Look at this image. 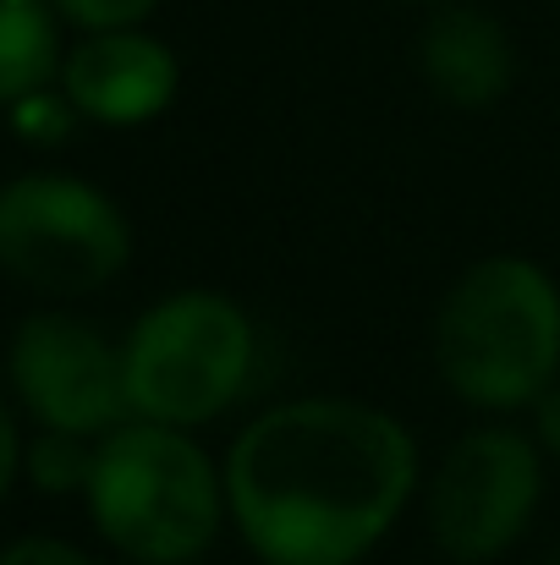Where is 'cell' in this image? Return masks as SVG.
I'll return each instance as SVG.
<instances>
[{
    "label": "cell",
    "instance_id": "6da1fadb",
    "mask_svg": "<svg viewBox=\"0 0 560 565\" xmlns=\"http://www.w3.org/2000/svg\"><path fill=\"white\" fill-rule=\"evenodd\" d=\"M231 533L258 565H363L423 494V445L379 401L286 395L220 456Z\"/></svg>",
    "mask_w": 560,
    "mask_h": 565
},
{
    "label": "cell",
    "instance_id": "7a4b0ae2",
    "mask_svg": "<svg viewBox=\"0 0 560 565\" xmlns=\"http://www.w3.org/2000/svg\"><path fill=\"white\" fill-rule=\"evenodd\" d=\"M429 363L473 417H517L560 379V280L533 253H478L440 291Z\"/></svg>",
    "mask_w": 560,
    "mask_h": 565
},
{
    "label": "cell",
    "instance_id": "3957f363",
    "mask_svg": "<svg viewBox=\"0 0 560 565\" xmlns=\"http://www.w3.org/2000/svg\"><path fill=\"white\" fill-rule=\"evenodd\" d=\"M83 511L127 565H203L231 527L220 456L192 428L149 417H127L94 445Z\"/></svg>",
    "mask_w": 560,
    "mask_h": 565
},
{
    "label": "cell",
    "instance_id": "277c9868",
    "mask_svg": "<svg viewBox=\"0 0 560 565\" xmlns=\"http://www.w3.org/2000/svg\"><path fill=\"white\" fill-rule=\"evenodd\" d=\"M121 369L133 417L203 434L253 395L264 335L242 297L220 286H177L127 324Z\"/></svg>",
    "mask_w": 560,
    "mask_h": 565
},
{
    "label": "cell",
    "instance_id": "5b68a950",
    "mask_svg": "<svg viewBox=\"0 0 560 565\" xmlns=\"http://www.w3.org/2000/svg\"><path fill=\"white\" fill-rule=\"evenodd\" d=\"M133 264L127 209L88 177L17 171L0 182V275L44 302L116 286Z\"/></svg>",
    "mask_w": 560,
    "mask_h": 565
},
{
    "label": "cell",
    "instance_id": "8992f818",
    "mask_svg": "<svg viewBox=\"0 0 560 565\" xmlns=\"http://www.w3.org/2000/svg\"><path fill=\"white\" fill-rule=\"evenodd\" d=\"M550 461L511 417H478L423 472V527L451 565L506 561L539 522Z\"/></svg>",
    "mask_w": 560,
    "mask_h": 565
},
{
    "label": "cell",
    "instance_id": "52a82bcc",
    "mask_svg": "<svg viewBox=\"0 0 560 565\" xmlns=\"http://www.w3.org/2000/svg\"><path fill=\"white\" fill-rule=\"evenodd\" d=\"M6 395L33 428L105 439L133 417L121 335L99 330L66 302L22 313L6 341Z\"/></svg>",
    "mask_w": 560,
    "mask_h": 565
},
{
    "label": "cell",
    "instance_id": "ba28073f",
    "mask_svg": "<svg viewBox=\"0 0 560 565\" xmlns=\"http://www.w3.org/2000/svg\"><path fill=\"white\" fill-rule=\"evenodd\" d=\"M55 83L77 105L83 127L138 132V127H155L177 105L182 55L149 28H99L66 44Z\"/></svg>",
    "mask_w": 560,
    "mask_h": 565
},
{
    "label": "cell",
    "instance_id": "9c48e42d",
    "mask_svg": "<svg viewBox=\"0 0 560 565\" xmlns=\"http://www.w3.org/2000/svg\"><path fill=\"white\" fill-rule=\"evenodd\" d=\"M412 55L423 88L451 110H495L522 72L511 28L473 0H440L418 28Z\"/></svg>",
    "mask_w": 560,
    "mask_h": 565
},
{
    "label": "cell",
    "instance_id": "30bf717a",
    "mask_svg": "<svg viewBox=\"0 0 560 565\" xmlns=\"http://www.w3.org/2000/svg\"><path fill=\"white\" fill-rule=\"evenodd\" d=\"M61 28L66 22L50 0H0V110L55 83L61 55H66Z\"/></svg>",
    "mask_w": 560,
    "mask_h": 565
},
{
    "label": "cell",
    "instance_id": "8fae6325",
    "mask_svg": "<svg viewBox=\"0 0 560 565\" xmlns=\"http://www.w3.org/2000/svg\"><path fill=\"white\" fill-rule=\"evenodd\" d=\"M94 445L83 434H61V428H33L22 445V483H33L50 500H83L88 472H94Z\"/></svg>",
    "mask_w": 560,
    "mask_h": 565
},
{
    "label": "cell",
    "instance_id": "7c38bea8",
    "mask_svg": "<svg viewBox=\"0 0 560 565\" xmlns=\"http://www.w3.org/2000/svg\"><path fill=\"white\" fill-rule=\"evenodd\" d=\"M0 116H6L11 138H17V143H28V149H39V154H50V149L72 143V138H77V127H83V116H77V105L66 99V88H61V83H44V88L22 94V99H17L11 110H0Z\"/></svg>",
    "mask_w": 560,
    "mask_h": 565
},
{
    "label": "cell",
    "instance_id": "4fadbf2b",
    "mask_svg": "<svg viewBox=\"0 0 560 565\" xmlns=\"http://www.w3.org/2000/svg\"><path fill=\"white\" fill-rule=\"evenodd\" d=\"M72 33H99V28H149V17L166 0H50Z\"/></svg>",
    "mask_w": 560,
    "mask_h": 565
},
{
    "label": "cell",
    "instance_id": "5bb4252c",
    "mask_svg": "<svg viewBox=\"0 0 560 565\" xmlns=\"http://www.w3.org/2000/svg\"><path fill=\"white\" fill-rule=\"evenodd\" d=\"M0 565H99L83 544L55 539V533H22L0 550Z\"/></svg>",
    "mask_w": 560,
    "mask_h": 565
},
{
    "label": "cell",
    "instance_id": "9a60e30c",
    "mask_svg": "<svg viewBox=\"0 0 560 565\" xmlns=\"http://www.w3.org/2000/svg\"><path fill=\"white\" fill-rule=\"evenodd\" d=\"M22 445H28V434L17 428V401L0 390V505L11 500V489L22 478Z\"/></svg>",
    "mask_w": 560,
    "mask_h": 565
},
{
    "label": "cell",
    "instance_id": "2e32d148",
    "mask_svg": "<svg viewBox=\"0 0 560 565\" xmlns=\"http://www.w3.org/2000/svg\"><path fill=\"white\" fill-rule=\"evenodd\" d=\"M522 417H528V434L539 439L545 461H550V467H560V379L545 390V395H539V401H533V406H528V412H522Z\"/></svg>",
    "mask_w": 560,
    "mask_h": 565
},
{
    "label": "cell",
    "instance_id": "e0dca14e",
    "mask_svg": "<svg viewBox=\"0 0 560 565\" xmlns=\"http://www.w3.org/2000/svg\"><path fill=\"white\" fill-rule=\"evenodd\" d=\"M412 6H440V0H412Z\"/></svg>",
    "mask_w": 560,
    "mask_h": 565
},
{
    "label": "cell",
    "instance_id": "ac0fdd59",
    "mask_svg": "<svg viewBox=\"0 0 560 565\" xmlns=\"http://www.w3.org/2000/svg\"><path fill=\"white\" fill-rule=\"evenodd\" d=\"M550 565H560V555H556V561H550Z\"/></svg>",
    "mask_w": 560,
    "mask_h": 565
}]
</instances>
